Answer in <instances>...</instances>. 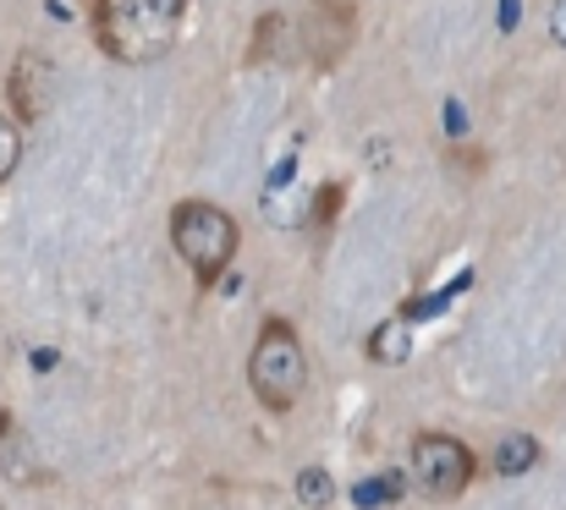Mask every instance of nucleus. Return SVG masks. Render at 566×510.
Returning <instances> with one entry per match:
<instances>
[{
  "label": "nucleus",
  "mask_w": 566,
  "mask_h": 510,
  "mask_svg": "<svg viewBox=\"0 0 566 510\" xmlns=\"http://www.w3.org/2000/svg\"><path fill=\"white\" fill-rule=\"evenodd\" d=\"M182 22H188V0H99L94 6L99 44L127 66L166 61L182 39Z\"/></svg>",
  "instance_id": "nucleus-1"
},
{
  "label": "nucleus",
  "mask_w": 566,
  "mask_h": 510,
  "mask_svg": "<svg viewBox=\"0 0 566 510\" xmlns=\"http://www.w3.org/2000/svg\"><path fill=\"white\" fill-rule=\"evenodd\" d=\"M248 384L264 412H292L308 395V351L286 319H264L248 351Z\"/></svg>",
  "instance_id": "nucleus-2"
},
{
  "label": "nucleus",
  "mask_w": 566,
  "mask_h": 510,
  "mask_svg": "<svg viewBox=\"0 0 566 510\" xmlns=\"http://www.w3.org/2000/svg\"><path fill=\"white\" fill-rule=\"evenodd\" d=\"M237 242H242V231H237V220H231L220 203H209V198H188V203H177V209H171V247H177V258L188 264L192 280H198L203 291L231 269Z\"/></svg>",
  "instance_id": "nucleus-3"
},
{
  "label": "nucleus",
  "mask_w": 566,
  "mask_h": 510,
  "mask_svg": "<svg viewBox=\"0 0 566 510\" xmlns=\"http://www.w3.org/2000/svg\"><path fill=\"white\" fill-rule=\"evenodd\" d=\"M407 467H412L418 495H429V500H457V495H468V484H473V472H479L473 450H468L457 434H418L412 450H407Z\"/></svg>",
  "instance_id": "nucleus-4"
},
{
  "label": "nucleus",
  "mask_w": 566,
  "mask_h": 510,
  "mask_svg": "<svg viewBox=\"0 0 566 510\" xmlns=\"http://www.w3.org/2000/svg\"><path fill=\"white\" fill-rule=\"evenodd\" d=\"M358 39V11L347 0H308V17H303V50L314 66H336Z\"/></svg>",
  "instance_id": "nucleus-5"
},
{
  "label": "nucleus",
  "mask_w": 566,
  "mask_h": 510,
  "mask_svg": "<svg viewBox=\"0 0 566 510\" xmlns=\"http://www.w3.org/2000/svg\"><path fill=\"white\" fill-rule=\"evenodd\" d=\"M50 88H55V66L39 50H17L11 72H6V99L17 110V121H39L50 110Z\"/></svg>",
  "instance_id": "nucleus-6"
},
{
  "label": "nucleus",
  "mask_w": 566,
  "mask_h": 510,
  "mask_svg": "<svg viewBox=\"0 0 566 510\" xmlns=\"http://www.w3.org/2000/svg\"><path fill=\"white\" fill-rule=\"evenodd\" d=\"M528 467H539V439H534V434H506L501 450H495V472H501V478H517V472H528Z\"/></svg>",
  "instance_id": "nucleus-7"
},
{
  "label": "nucleus",
  "mask_w": 566,
  "mask_h": 510,
  "mask_svg": "<svg viewBox=\"0 0 566 510\" xmlns=\"http://www.w3.org/2000/svg\"><path fill=\"white\" fill-rule=\"evenodd\" d=\"M407 346H412V340H407V325H401V319H385L375 336H369V357H375L379 368H390V362L407 357Z\"/></svg>",
  "instance_id": "nucleus-8"
},
{
  "label": "nucleus",
  "mask_w": 566,
  "mask_h": 510,
  "mask_svg": "<svg viewBox=\"0 0 566 510\" xmlns=\"http://www.w3.org/2000/svg\"><path fill=\"white\" fill-rule=\"evenodd\" d=\"M17 160H22V127H17V116H6V110H0V187L11 181Z\"/></svg>",
  "instance_id": "nucleus-9"
},
{
  "label": "nucleus",
  "mask_w": 566,
  "mask_h": 510,
  "mask_svg": "<svg viewBox=\"0 0 566 510\" xmlns=\"http://www.w3.org/2000/svg\"><path fill=\"white\" fill-rule=\"evenodd\" d=\"M303 500L308 506H325L331 500V478L325 472H303Z\"/></svg>",
  "instance_id": "nucleus-10"
},
{
  "label": "nucleus",
  "mask_w": 566,
  "mask_h": 510,
  "mask_svg": "<svg viewBox=\"0 0 566 510\" xmlns=\"http://www.w3.org/2000/svg\"><path fill=\"white\" fill-rule=\"evenodd\" d=\"M336 203H342V187H325V192H319V203H314V225H331Z\"/></svg>",
  "instance_id": "nucleus-11"
},
{
  "label": "nucleus",
  "mask_w": 566,
  "mask_h": 510,
  "mask_svg": "<svg viewBox=\"0 0 566 510\" xmlns=\"http://www.w3.org/2000/svg\"><path fill=\"white\" fill-rule=\"evenodd\" d=\"M551 28H556V39H562V44H566V0H562V6H556V17H551Z\"/></svg>",
  "instance_id": "nucleus-12"
},
{
  "label": "nucleus",
  "mask_w": 566,
  "mask_h": 510,
  "mask_svg": "<svg viewBox=\"0 0 566 510\" xmlns=\"http://www.w3.org/2000/svg\"><path fill=\"white\" fill-rule=\"evenodd\" d=\"M94 6H99V0H94Z\"/></svg>",
  "instance_id": "nucleus-13"
}]
</instances>
